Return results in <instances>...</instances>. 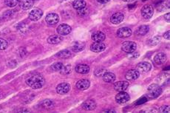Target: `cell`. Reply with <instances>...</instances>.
Wrapping results in <instances>:
<instances>
[{"label": "cell", "mask_w": 170, "mask_h": 113, "mask_svg": "<svg viewBox=\"0 0 170 113\" xmlns=\"http://www.w3.org/2000/svg\"><path fill=\"white\" fill-rule=\"evenodd\" d=\"M160 112H167L169 113L170 112V109H169V106H161L159 109Z\"/></svg>", "instance_id": "cell-37"}, {"label": "cell", "mask_w": 170, "mask_h": 113, "mask_svg": "<svg viewBox=\"0 0 170 113\" xmlns=\"http://www.w3.org/2000/svg\"><path fill=\"white\" fill-rule=\"evenodd\" d=\"M106 48V46L104 43L102 42H94L93 44H92L90 46V50L92 52H95V53H100V52L104 51Z\"/></svg>", "instance_id": "cell-16"}, {"label": "cell", "mask_w": 170, "mask_h": 113, "mask_svg": "<svg viewBox=\"0 0 170 113\" xmlns=\"http://www.w3.org/2000/svg\"><path fill=\"white\" fill-rule=\"evenodd\" d=\"M169 33H170L169 30H168L167 32L165 33L164 35H163V37H164L166 39H168V40H169V38H170V36H169Z\"/></svg>", "instance_id": "cell-41"}, {"label": "cell", "mask_w": 170, "mask_h": 113, "mask_svg": "<svg viewBox=\"0 0 170 113\" xmlns=\"http://www.w3.org/2000/svg\"><path fill=\"white\" fill-rule=\"evenodd\" d=\"M70 86L67 83H61L56 87V92L59 95H65L70 91Z\"/></svg>", "instance_id": "cell-11"}, {"label": "cell", "mask_w": 170, "mask_h": 113, "mask_svg": "<svg viewBox=\"0 0 170 113\" xmlns=\"http://www.w3.org/2000/svg\"><path fill=\"white\" fill-rule=\"evenodd\" d=\"M72 28L70 25L61 24L57 28V33L60 36H67L71 33Z\"/></svg>", "instance_id": "cell-8"}, {"label": "cell", "mask_w": 170, "mask_h": 113, "mask_svg": "<svg viewBox=\"0 0 170 113\" xmlns=\"http://www.w3.org/2000/svg\"><path fill=\"white\" fill-rule=\"evenodd\" d=\"M149 27L147 25H141L138 28L136 31V34L138 36H144L149 32Z\"/></svg>", "instance_id": "cell-27"}, {"label": "cell", "mask_w": 170, "mask_h": 113, "mask_svg": "<svg viewBox=\"0 0 170 113\" xmlns=\"http://www.w3.org/2000/svg\"><path fill=\"white\" fill-rule=\"evenodd\" d=\"M107 70L104 68H99L98 70H95V75H96L97 77H102L105 73H107Z\"/></svg>", "instance_id": "cell-35"}, {"label": "cell", "mask_w": 170, "mask_h": 113, "mask_svg": "<svg viewBox=\"0 0 170 113\" xmlns=\"http://www.w3.org/2000/svg\"><path fill=\"white\" fill-rule=\"evenodd\" d=\"M45 21L49 25H55L59 22V16L55 13H50L47 15Z\"/></svg>", "instance_id": "cell-6"}, {"label": "cell", "mask_w": 170, "mask_h": 113, "mask_svg": "<svg viewBox=\"0 0 170 113\" xmlns=\"http://www.w3.org/2000/svg\"><path fill=\"white\" fill-rule=\"evenodd\" d=\"M42 106L45 109H50L54 107V102L52 100H44L42 103Z\"/></svg>", "instance_id": "cell-29"}, {"label": "cell", "mask_w": 170, "mask_h": 113, "mask_svg": "<svg viewBox=\"0 0 170 113\" xmlns=\"http://www.w3.org/2000/svg\"><path fill=\"white\" fill-rule=\"evenodd\" d=\"M34 0H21L19 1V5L22 10H27L31 9L34 6Z\"/></svg>", "instance_id": "cell-19"}, {"label": "cell", "mask_w": 170, "mask_h": 113, "mask_svg": "<svg viewBox=\"0 0 170 113\" xmlns=\"http://www.w3.org/2000/svg\"><path fill=\"white\" fill-rule=\"evenodd\" d=\"M156 8L158 11H165V10L169 9V1L168 0L162 1L159 2L156 5Z\"/></svg>", "instance_id": "cell-22"}, {"label": "cell", "mask_w": 170, "mask_h": 113, "mask_svg": "<svg viewBox=\"0 0 170 113\" xmlns=\"http://www.w3.org/2000/svg\"><path fill=\"white\" fill-rule=\"evenodd\" d=\"M104 112H116V111L113 110V109H110V110H104Z\"/></svg>", "instance_id": "cell-42"}, {"label": "cell", "mask_w": 170, "mask_h": 113, "mask_svg": "<svg viewBox=\"0 0 170 113\" xmlns=\"http://www.w3.org/2000/svg\"><path fill=\"white\" fill-rule=\"evenodd\" d=\"M73 7L75 10H80L86 7V1L84 0H75L73 2Z\"/></svg>", "instance_id": "cell-26"}, {"label": "cell", "mask_w": 170, "mask_h": 113, "mask_svg": "<svg viewBox=\"0 0 170 113\" xmlns=\"http://www.w3.org/2000/svg\"><path fill=\"white\" fill-rule=\"evenodd\" d=\"M98 3H100V4H107V3H108L110 0H96Z\"/></svg>", "instance_id": "cell-40"}, {"label": "cell", "mask_w": 170, "mask_h": 113, "mask_svg": "<svg viewBox=\"0 0 170 113\" xmlns=\"http://www.w3.org/2000/svg\"><path fill=\"white\" fill-rule=\"evenodd\" d=\"M139 56V53H135L133 52L131 53H128V58H130V59H135L136 58H138Z\"/></svg>", "instance_id": "cell-38"}, {"label": "cell", "mask_w": 170, "mask_h": 113, "mask_svg": "<svg viewBox=\"0 0 170 113\" xmlns=\"http://www.w3.org/2000/svg\"><path fill=\"white\" fill-rule=\"evenodd\" d=\"M137 45L135 42H131V41H127L124 42L122 45V50L124 53H131L136 50Z\"/></svg>", "instance_id": "cell-3"}, {"label": "cell", "mask_w": 170, "mask_h": 113, "mask_svg": "<svg viewBox=\"0 0 170 113\" xmlns=\"http://www.w3.org/2000/svg\"><path fill=\"white\" fill-rule=\"evenodd\" d=\"M71 55L72 53L70 50H64L59 52L56 56H57V57L60 58V59H67V58H70V56H71Z\"/></svg>", "instance_id": "cell-28"}, {"label": "cell", "mask_w": 170, "mask_h": 113, "mask_svg": "<svg viewBox=\"0 0 170 113\" xmlns=\"http://www.w3.org/2000/svg\"><path fill=\"white\" fill-rule=\"evenodd\" d=\"M103 80L104 81L107 83H113L116 80V75L113 73H110V72H107L104 75H103Z\"/></svg>", "instance_id": "cell-24"}, {"label": "cell", "mask_w": 170, "mask_h": 113, "mask_svg": "<svg viewBox=\"0 0 170 113\" xmlns=\"http://www.w3.org/2000/svg\"><path fill=\"white\" fill-rule=\"evenodd\" d=\"M83 109L85 110L91 111L96 108V103L94 100H87L82 104Z\"/></svg>", "instance_id": "cell-17"}, {"label": "cell", "mask_w": 170, "mask_h": 113, "mask_svg": "<svg viewBox=\"0 0 170 113\" xmlns=\"http://www.w3.org/2000/svg\"><path fill=\"white\" fill-rule=\"evenodd\" d=\"M130 95H128V93H127V92H124V91L120 92L116 96V102H117L118 103H120V104L127 103V101H129V100H130Z\"/></svg>", "instance_id": "cell-7"}, {"label": "cell", "mask_w": 170, "mask_h": 113, "mask_svg": "<svg viewBox=\"0 0 170 113\" xmlns=\"http://www.w3.org/2000/svg\"><path fill=\"white\" fill-rule=\"evenodd\" d=\"M84 48H85V44L84 42H75L73 45V46L71 47L72 50L75 52V53H76V52L78 53V52L82 51V50L84 49Z\"/></svg>", "instance_id": "cell-23"}, {"label": "cell", "mask_w": 170, "mask_h": 113, "mask_svg": "<svg viewBox=\"0 0 170 113\" xmlns=\"http://www.w3.org/2000/svg\"><path fill=\"white\" fill-rule=\"evenodd\" d=\"M151 69H152V65H151V64L146 62L139 63V64H138V66H137V70H138L139 73H148L149 71H150Z\"/></svg>", "instance_id": "cell-10"}, {"label": "cell", "mask_w": 170, "mask_h": 113, "mask_svg": "<svg viewBox=\"0 0 170 113\" xmlns=\"http://www.w3.org/2000/svg\"><path fill=\"white\" fill-rule=\"evenodd\" d=\"M133 32L130 28L124 27V28H121L120 29L118 30L117 36L121 39H125V38L130 37L132 35Z\"/></svg>", "instance_id": "cell-9"}, {"label": "cell", "mask_w": 170, "mask_h": 113, "mask_svg": "<svg viewBox=\"0 0 170 113\" xmlns=\"http://www.w3.org/2000/svg\"><path fill=\"white\" fill-rule=\"evenodd\" d=\"M161 88L156 84H152L148 87L147 89V96L149 98H155L158 97L161 93Z\"/></svg>", "instance_id": "cell-2"}, {"label": "cell", "mask_w": 170, "mask_h": 113, "mask_svg": "<svg viewBox=\"0 0 170 113\" xmlns=\"http://www.w3.org/2000/svg\"><path fill=\"white\" fill-rule=\"evenodd\" d=\"M8 47V42L4 39L0 38V50H6Z\"/></svg>", "instance_id": "cell-34"}, {"label": "cell", "mask_w": 170, "mask_h": 113, "mask_svg": "<svg viewBox=\"0 0 170 113\" xmlns=\"http://www.w3.org/2000/svg\"><path fill=\"white\" fill-rule=\"evenodd\" d=\"M60 73L61 75H69L72 72V67L70 64H67V65L63 66V67L61 68L60 70Z\"/></svg>", "instance_id": "cell-30"}, {"label": "cell", "mask_w": 170, "mask_h": 113, "mask_svg": "<svg viewBox=\"0 0 170 113\" xmlns=\"http://www.w3.org/2000/svg\"><path fill=\"white\" fill-rule=\"evenodd\" d=\"M62 37L60 36H50L48 39V42L49 44H50V45H56V44L60 43L61 41H62Z\"/></svg>", "instance_id": "cell-25"}, {"label": "cell", "mask_w": 170, "mask_h": 113, "mask_svg": "<svg viewBox=\"0 0 170 113\" xmlns=\"http://www.w3.org/2000/svg\"><path fill=\"white\" fill-rule=\"evenodd\" d=\"M78 14L80 16L83 17L85 16L88 14V10L86 7H84L82 9H80V10H78Z\"/></svg>", "instance_id": "cell-36"}, {"label": "cell", "mask_w": 170, "mask_h": 113, "mask_svg": "<svg viewBox=\"0 0 170 113\" xmlns=\"http://www.w3.org/2000/svg\"><path fill=\"white\" fill-rule=\"evenodd\" d=\"M114 89L118 92H122V91H125L129 87V83L127 81H118V82L115 83L113 84Z\"/></svg>", "instance_id": "cell-14"}, {"label": "cell", "mask_w": 170, "mask_h": 113, "mask_svg": "<svg viewBox=\"0 0 170 113\" xmlns=\"http://www.w3.org/2000/svg\"><path fill=\"white\" fill-rule=\"evenodd\" d=\"M4 3L9 7H14L19 4V0H5Z\"/></svg>", "instance_id": "cell-31"}, {"label": "cell", "mask_w": 170, "mask_h": 113, "mask_svg": "<svg viewBox=\"0 0 170 113\" xmlns=\"http://www.w3.org/2000/svg\"><path fill=\"white\" fill-rule=\"evenodd\" d=\"M43 16V11L39 8H34L29 13V19L33 22H37Z\"/></svg>", "instance_id": "cell-5"}, {"label": "cell", "mask_w": 170, "mask_h": 113, "mask_svg": "<svg viewBox=\"0 0 170 113\" xmlns=\"http://www.w3.org/2000/svg\"><path fill=\"white\" fill-rule=\"evenodd\" d=\"M154 13V8L151 4H145L141 8V16L145 19H149L152 18Z\"/></svg>", "instance_id": "cell-4"}, {"label": "cell", "mask_w": 170, "mask_h": 113, "mask_svg": "<svg viewBox=\"0 0 170 113\" xmlns=\"http://www.w3.org/2000/svg\"><path fill=\"white\" fill-rule=\"evenodd\" d=\"M0 97H1V95H0Z\"/></svg>", "instance_id": "cell-45"}, {"label": "cell", "mask_w": 170, "mask_h": 113, "mask_svg": "<svg viewBox=\"0 0 170 113\" xmlns=\"http://www.w3.org/2000/svg\"><path fill=\"white\" fill-rule=\"evenodd\" d=\"M89 86H90V82L86 79L79 80L76 83V87L80 90H86L89 87Z\"/></svg>", "instance_id": "cell-18"}, {"label": "cell", "mask_w": 170, "mask_h": 113, "mask_svg": "<svg viewBox=\"0 0 170 113\" xmlns=\"http://www.w3.org/2000/svg\"><path fill=\"white\" fill-rule=\"evenodd\" d=\"M34 1H38V0H34Z\"/></svg>", "instance_id": "cell-44"}, {"label": "cell", "mask_w": 170, "mask_h": 113, "mask_svg": "<svg viewBox=\"0 0 170 113\" xmlns=\"http://www.w3.org/2000/svg\"><path fill=\"white\" fill-rule=\"evenodd\" d=\"M164 18H165V20H166V22H170V13H166V15L164 16Z\"/></svg>", "instance_id": "cell-39"}, {"label": "cell", "mask_w": 170, "mask_h": 113, "mask_svg": "<svg viewBox=\"0 0 170 113\" xmlns=\"http://www.w3.org/2000/svg\"><path fill=\"white\" fill-rule=\"evenodd\" d=\"M166 59H167V56L164 53H157L154 57V62L157 65H161L166 62Z\"/></svg>", "instance_id": "cell-13"}, {"label": "cell", "mask_w": 170, "mask_h": 113, "mask_svg": "<svg viewBox=\"0 0 170 113\" xmlns=\"http://www.w3.org/2000/svg\"><path fill=\"white\" fill-rule=\"evenodd\" d=\"M89 66L87 64H78V65L75 67V70L78 73H80V74H86L89 72Z\"/></svg>", "instance_id": "cell-20"}, {"label": "cell", "mask_w": 170, "mask_h": 113, "mask_svg": "<svg viewBox=\"0 0 170 113\" xmlns=\"http://www.w3.org/2000/svg\"><path fill=\"white\" fill-rule=\"evenodd\" d=\"M105 38H106L105 34L104 33L100 32V31L95 33L92 34V36H91L92 40L95 42H102L104 40Z\"/></svg>", "instance_id": "cell-21"}, {"label": "cell", "mask_w": 170, "mask_h": 113, "mask_svg": "<svg viewBox=\"0 0 170 113\" xmlns=\"http://www.w3.org/2000/svg\"><path fill=\"white\" fill-rule=\"evenodd\" d=\"M26 83L30 87L34 89H41L45 85V78L40 74L31 75L26 79Z\"/></svg>", "instance_id": "cell-1"}, {"label": "cell", "mask_w": 170, "mask_h": 113, "mask_svg": "<svg viewBox=\"0 0 170 113\" xmlns=\"http://www.w3.org/2000/svg\"><path fill=\"white\" fill-rule=\"evenodd\" d=\"M122 1H126V2H133V1H135V0H122Z\"/></svg>", "instance_id": "cell-43"}, {"label": "cell", "mask_w": 170, "mask_h": 113, "mask_svg": "<svg viewBox=\"0 0 170 113\" xmlns=\"http://www.w3.org/2000/svg\"><path fill=\"white\" fill-rule=\"evenodd\" d=\"M140 75V73L137 70H130L127 72L125 78L129 81H135L138 79Z\"/></svg>", "instance_id": "cell-15"}, {"label": "cell", "mask_w": 170, "mask_h": 113, "mask_svg": "<svg viewBox=\"0 0 170 113\" xmlns=\"http://www.w3.org/2000/svg\"><path fill=\"white\" fill-rule=\"evenodd\" d=\"M63 64L61 62H56L55 64H53V65H51V69L54 71H60L61 68L63 67Z\"/></svg>", "instance_id": "cell-33"}, {"label": "cell", "mask_w": 170, "mask_h": 113, "mask_svg": "<svg viewBox=\"0 0 170 113\" xmlns=\"http://www.w3.org/2000/svg\"><path fill=\"white\" fill-rule=\"evenodd\" d=\"M124 19V15L121 12L116 13L110 17V22L114 25H119L122 22Z\"/></svg>", "instance_id": "cell-12"}, {"label": "cell", "mask_w": 170, "mask_h": 113, "mask_svg": "<svg viewBox=\"0 0 170 113\" xmlns=\"http://www.w3.org/2000/svg\"><path fill=\"white\" fill-rule=\"evenodd\" d=\"M160 42V37L159 36H155L152 38V39L149 40V45H150V46H155V45H158Z\"/></svg>", "instance_id": "cell-32"}]
</instances>
